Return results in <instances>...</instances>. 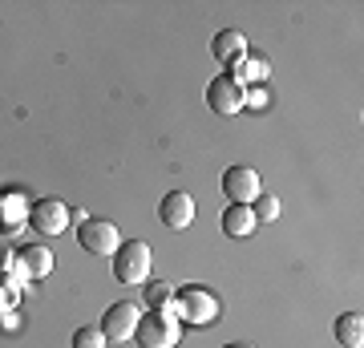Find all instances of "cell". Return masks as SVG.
I'll list each match as a JSON object with an SVG mask.
<instances>
[{
  "mask_svg": "<svg viewBox=\"0 0 364 348\" xmlns=\"http://www.w3.org/2000/svg\"><path fill=\"white\" fill-rule=\"evenodd\" d=\"M223 194H227V203L251 206L263 194L259 170H255V167H227V170H223Z\"/></svg>",
  "mask_w": 364,
  "mask_h": 348,
  "instance_id": "cell-4",
  "label": "cell"
},
{
  "mask_svg": "<svg viewBox=\"0 0 364 348\" xmlns=\"http://www.w3.org/2000/svg\"><path fill=\"white\" fill-rule=\"evenodd\" d=\"M134 340L142 348H178L182 340V324L170 316L166 308L158 312H146L142 320H138V328H134Z\"/></svg>",
  "mask_w": 364,
  "mask_h": 348,
  "instance_id": "cell-3",
  "label": "cell"
},
{
  "mask_svg": "<svg viewBox=\"0 0 364 348\" xmlns=\"http://www.w3.org/2000/svg\"><path fill=\"white\" fill-rule=\"evenodd\" d=\"M13 275L21 280V284H37V280H49L53 275V251L45 243H28V247H21L16 251V268H13Z\"/></svg>",
  "mask_w": 364,
  "mask_h": 348,
  "instance_id": "cell-8",
  "label": "cell"
},
{
  "mask_svg": "<svg viewBox=\"0 0 364 348\" xmlns=\"http://www.w3.org/2000/svg\"><path fill=\"white\" fill-rule=\"evenodd\" d=\"M255 227H259V219H255V211H251V206L227 203V211H223V231L231 235V239H247Z\"/></svg>",
  "mask_w": 364,
  "mask_h": 348,
  "instance_id": "cell-14",
  "label": "cell"
},
{
  "mask_svg": "<svg viewBox=\"0 0 364 348\" xmlns=\"http://www.w3.org/2000/svg\"><path fill=\"white\" fill-rule=\"evenodd\" d=\"M210 57L231 69L235 61H243V57H247V37H243V33H235V28H223V33H215V41H210Z\"/></svg>",
  "mask_w": 364,
  "mask_h": 348,
  "instance_id": "cell-12",
  "label": "cell"
},
{
  "mask_svg": "<svg viewBox=\"0 0 364 348\" xmlns=\"http://www.w3.org/2000/svg\"><path fill=\"white\" fill-rule=\"evenodd\" d=\"M223 348H255V344H247V340H235V344H223Z\"/></svg>",
  "mask_w": 364,
  "mask_h": 348,
  "instance_id": "cell-20",
  "label": "cell"
},
{
  "mask_svg": "<svg viewBox=\"0 0 364 348\" xmlns=\"http://www.w3.org/2000/svg\"><path fill=\"white\" fill-rule=\"evenodd\" d=\"M28 223H33V231L53 239V235H65L69 227V206L61 199H37V203L28 206Z\"/></svg>",
  "mask_w": 364,
  "mask_h": 348,
  "instance_id": "cell-7",
  "label": "cell"
},
{
  "mask_svg": "<svg viewBox=\"0 0 364 348\" xmlns=\"http://www.w3.org/2000/svg\"><path fill=\"white\" fill-rule=\"evenodd\" d=\"M227 78H235L243 90H251V85H263V81L272 78V65H267L263 53H247L243 61H235L231 69H227Z\"/></svg>",
  "mask_w": 364,
  "mask_h": 348,
  "instance_id": "cell-11",
  "label": "cell"
},
{
  "mask_svg": "<svg viewBox=\"0 0 364 348\" xmlns=\"http://www.w3.org/2000/svg\"><path fill=\"white\" fill-rule=\"evenodd\" d=\"M146 288V308L158 312V308H170V300H174V288L166 280H154V284H142Z\"/></svg>",
  "mask_w": 364,
  "mask_h": 348,
  "instance_id": "cell-16",
  "label": "cell"
},
{
  "mask_svg": "<svg viewBox=\"0 0 364 348\" xmlns=\"http://www.w3.org/2000/svg\"><path fill=\"white\" fill-rule=\"evenodd\" d=\"M336 340L344 348H364V316L360 312H344V316H336Z\"/></svg>",
  "mask_w": 364,
  "mask_h": 348,
  "instance_id": "cell-15",
  "label": "cell"
},
{
  "mask_svg": "<svg viewBox=\"0 0 364 348\" xmlns=\"http://www.w3.org/2000/svg\"><path fill=\"white\" fill-rule=\"evenodd\" d=\"M138 320H142V308L138 304H130V300H122V304H109L102 316V332L109 344H126L134 336V328H138Z\"/></svg>",
  "mask_w": 364,
  "mask_h": 348,
  "instance_id": "cell-6",
  "label": "cell"
},
{
  "mask_svg": "<svg viewBox=\"0 0 364 348\" xmlns=\"http://www.w3.org/2000/svg\"><path fill=\"white\" fill-rule=\"evenodd\" d=\"M150 263H154V255H150V243L146 239H130V243H122L114 251V280L117 284H146L150 280Z\"/></svg>",
  "mask_w": 364,
  "mask_h": 348,
  "instance_id": "cell-2",
  "label": "cell"
},
{
  "mask_svg": "<svg viewBox=\"0 0 364 348\" xmlns=\"http://www.w3.org/2000/svg\"><path fill=\"white\" fill-rule=\"evenodd\" d=\"M109 340H105V332L97 328V324H81L77 332H73V348H105Z\"/></svg>",
  "mask_w": 364,
  "mask_h": 348,
  "instance_id": "cell-17",
  "label": "cell"
},
{
  "mask_svg": "<svg viewBox=\"0 0 364 348\" xmlns=\"http://www.w3.org/2000/svg\"><path fill=\"white\" fill-rule=\"evenodd\" d=\"M207 105L219 117L239 114V110H243V85H239L235 78H227V73H219V78L207 85Z\"/></svg>",
  "mask_w": 364,
  "mask_h": 348,
  "instance_id": "cell-9",
  "label": "cell"
},
{
  "mask_svg": "<svg viewBox=\"0 0 364 348\" xmlns=\"http://www.w3.org/2000/svg\"><path fill=\"white\" fill-rule=\"evenodd\" d=\"M251 211H255V219H259V223H275V219H279V199L263 191L259 199L251 203Z\"/></svg>",
  "mask_w": 364,
  "mask_h": 348,
  "instance_id": "cell-18",
  "label": "cell"
},
{
  "mask_svg": "<svg viewBox=\"0 0 364 348\" xmlns=\"http://www.w3.org/2000/svg\"><path fill=\"white\" fill-rule=\"evenodd\" d=\"M13 268H16V251L9 243H0V275H13Z\"/></svg>",
  "mask_w": 364,
  "mask_h": 348,
  "instance_id": "cell-19",
  "label": "cell"
},
{
  "mask_svg": "<svg viewBox=\"0 0 364 348\" xmlns=\"http://www.w3.org/2000/svg\"><path fill=\"white\" fill-rule=\"evenodd\" d=\"M166 312L178 324H198V328H207V324H215L223 316V304H219V296H215L210 288L186 284V288H178V292H174V300H170Z\"/></svg>",
  "mask_w": 364,
  "mask_h": 348,
  "instance_id": "cell-1",
  "label": "cell"
},
{
  "mask_svg": "<svg viewBox=\"0 0 364 348\" xmlns=\"http://www.w3.org/2000/svg\"><path fill=\"white\" fill-rule=\"evenodd\" d=\"M25 223H28L25 194H21V191H4V194H0V231L13 235V231H21Z\"/></svg>",
  "mask_w": 364,
  "mask_h": 348,
  "instance_id": "cell-13",
  "label": "cell"
},
{
  "mask_svg": "<svg viewBox=\"0 0 364 348\" xmlns=\"http://www.w3.org/2000/svg\"><path fill=\"white\" fill-rule=\"evenodd\" d=\"M77 243L90 255H114L122 247V231L109 219H85V223H77Z\"/></svg>",
  "mask_w": 364,
  "mask_h": 348,
  "instance_id": "cell-5",
  "label": "cell"
},
{
  "mask_svg": "<svg viewBox=\"0 0 364 348\" xmlns=\"http://www.w3.org/2000/svg\"><path fill=\"white\" fill-rule=\"evenodd\" d=\"M195 199L186 191H170V194H162V203H158V219L166 223L170 231H186L191 223H195Z\"/></svg>",
  "mask_w": 364,
  "mask_h": 348,
  "instance_id": "cell-10",
  "label": "cell"
}]
</instances>
